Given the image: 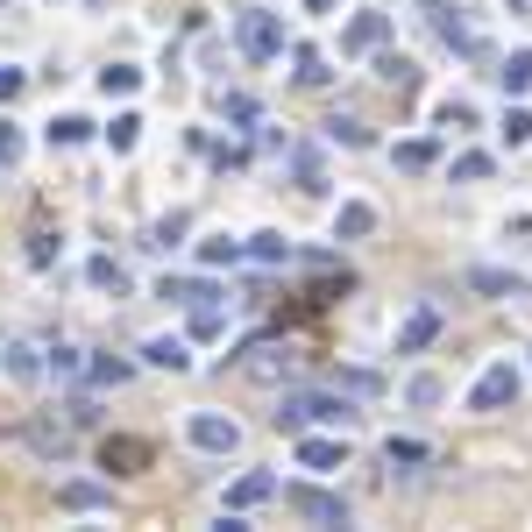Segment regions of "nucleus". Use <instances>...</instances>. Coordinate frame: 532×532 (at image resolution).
Segmentation results:
<instances>
[{
    "label": "nucleus",
    "instance_id": "f257e3e1",
    "mask_svg": "<svg viewBox=\"0 0 532 532\" xmlns=\"http://www.w3.org/2000/svg\"><path fill=\"white\" fill-rule=\"evenodd\" d=\"M320 419H327V426H355L362 412H355L341 391H284V398H277V426H284V433H306V426H320Z\"/></svg>",
    "mask_w": 532,
    "mask_h": 532
},
{
    "label": "nucleus",
    "instance_id": "f03ea898",
    "mask_svg": "<svg viewBox=\"0 0 532 532\" xmlns=\"http://www.w3.org/2000/svg\"><path fill=\"white\" fill-rule=\"evenodd\" d=\"M235 43H242V57H249V64H270V57L284 50V22H277L270 8H249V15L235 22Z\"/></svg>",
    "mask_w": 532,
    "mask_h": 532
},
{
    "label": "nucleus",
    "instance_id": "7ed1b4c3",
    "mask_svg": "<svg viewBox=\"0 0 532 532\" xmlns=\"http://www.w3.org/2000/svg\"><path fill=\"white\" fill-rule=\"evenodd\" d=\"M419 15L433 22V36H440V43H454L462 57H490V43H483V36H469V22H462V8H454V0H426Z\"/></svg>",
    "mask_w": 532,
    "mask_h": 532
},
{
    "label": "nucleus",
    "instance_id": "20e7f679",
    "mask_svg": "<svg viewBox=\"0 0 532 532\" xmlns=\"http://www.w3.org/2000/svg\"><path fill=\"white\" fill-rule=\"evenodd\" d=\"M284 504L306 518V525H348V497H334V490H313V483H291L284 490Z\"/></svg>",
    "mask_w": 532,
    "mask_h": 532
},
{
    "label": "nucleus",
    "instance_id": "39448f33",
    "mask_svg": "<svg viewBox=\"0 0 532 532\" xmlns=\"http://www.w3.org/2000/svg\"><path fill=\"white\" fill-rule=\"evenodd\" d=\"M504 405H518V369L511 362H490L476 376V391H469V412H504Z\"/></svg>",
    "mask_w": 532,
    "mask_h": 532
},
{
    "label": "nucleus",
    "instance_id": "423d86ee",
    "mask_svg": "<svg viewBox=\"0 0 532 532\" xmlns=\"http://www.w3.org/2000/svg\"><path fill=\"white\" fill-rule=\"evenodd\" d=\"M185 440H192L199 454H235V447H242V426L220 419V412H192V419H185Z\"/></svg>",
    "mask_w": 532,
    "mask_h": 532
},
{
    "label": "nucleus",
    "instance_id": "0eeeda50",
    "mask_svg": "<svg viewBox=\"0 0 532 532\" xmlns=\"http://www.w3.org/2000/svg\"><path fill=\"white\" fill-rule=\"evenodd\" d=\"M235 362H242V376H256V384H277V376H291V348H284V341H249Z\"/></svg>",
    "mask_w": 532,
    "mask_h": 532
},
{
    "label": "nucleus",
    "instance_id": "6e6552de",
    "mask_svg": "<svg viewBox=\"0 0 532 532\" xmlns=\"http://www.w3.org/2000/svg\"><path fill=\"white\" fill-rule=\"evenodd\" d=\"M100 462H107L114 476H142V469H149V440H135V433H107V440H100Z\"/></svg>",
    "mask_w": 532,
    "mask_h": 532
},
{
    "label": "nucleus",
    "instance_id": "1a4fd4ad",
    "mask_svg": "<svg viewBox=\"0 0 532 532\" xmlns=\"http://www.w3.org/2000/svg\"><path fill=\"white\" fill-rule=\"evenodd\" d=\"M384 43H391V15H355V22L341 29V50H355V57H362V50H384Z\"/></svg>",
    "mask_w": 532,
    "mask_h": 532
},
{
    "label": "nucleus",
    "instance_id": "9d476101",
    "mask_svg": "<svg viewBox=\"0 0 532 532\" xmlns=\"http://www.w3.org/2000/svg\"><path fill=\"white\" fill-rule=\"evenodd\" d=\"M270 497H277V476H263V469H249V476L227 483V511H256V504H270Z\"/></svg>",
    "mask_w": 532,
    "mask_h": 532
},
{
    "label": "nucleus",
    "instance_id": "9b49d317",
    "mask_svg": "<svg viewBox=\"0 0 532 532\" xmlns=\"http://www.w3.org/2000/svg\"><path fill=\"white\" fill-rule=\"evenodd\" d=\"M426 341H440V313H433V306L405 313V327H398V355H419Z\"/></svg>",
    "mask_w": 532,
    "mask_h": 532
},
{
    "label": "nucleus",
    "instance_id": "f8f14e48",
    "mask_svg": "<svg viewBox=\"0 0 532 532\" xmlns=\"http://www.w3.org/2000/svg\"><path fill=\"white\" fill-rule=\"evenodd\" d=\"M157 298H171V306H213L220 284H206V277H164V284H157Z\"/></svg>",
    "mask_w": 532,
    "mask_h": 532
},
{
    "label": "nucleus",
    "instance_id": "ddd939ff",
    "mask_svg": "<svg viewBox=\"0 0 532 532\" xmlns=\"http://www.w3.org/2000/svg\"><path fill=\"white\" fill-rule=\"evenodd\" d=\"M334 235H341V242H362V235H376V206H369V199H348V206L334 213Z\"/></svg>",
    "mask_w": 532,
    "mask_h": 532
},
{
    "label": "nucleus",
    "instance_id": "4468645a",
    "mask_svg": "<svg viewBox=\"0 0 532 532\" xmlns=\"http://www.w3.org/2000/svg\"><path fill=\"white\" fill-rule=\"evenodd\" d=\"M0 369H8L15 384H36V376H43V348H29V341H8V348H0Z\"/></svg>",
    "mask_w": 532,
    "mask_h": 532
},
{
    "label": "nucleus",
    "instance_id": "2eb2a0df",
    "mask_svg": "<svg viewBox=\"0 0 532 532\" xmlns=\"http://www.w3.org/2000/svg\"><path fill=\"white\" fill-rule=\"evenodd\" d=\"M391 164L419 178V171H433V164H440V142H426V135H412V142H398V149H391Z\"/></svg>",
    "mask_w": 532,
    "mask_h": 532
},
{
    "label": "nucleus",
    "instance_id": "dca6fc26",
    "mask_svg": "<svg viewBox=\"0 0 532 532\" xmlns=\"http://www.w3.org/2000/svg\"><path fill=\"white\" fill-rule=\"evenodd\" d=\"M341 462H348L341 440H298V469H320V476H327V469H341Z\"/></svg>",
    "mask_w": 532,
    "mask_h": 532
},
{
    "label": "nucleus",
    "instance_id": "f3484780",
    "mask_svg": "<svg viewBox=\"0 0 532 532\" xmlns=\"http://www.w3.org/2000/svg\"><path fill=\"white\" fill-rule=\"evenodd\" d=\"M142 362H149V369H171V376H178V369H192V348H185V341H171V334H157V341L142 348Z\"/></svg>",
    "mask_w": 532,
    "mask_h": 532
},
{
    "label": "nucleus",
    "instance_id": "a211bd4d",
    "mask_svg": "<svg viewBox=\"0 0 532 532\" xmlns=\"http://www.w3.org/2000/svg\"><path fill=\"white\" fill-rule=\"evenodd\" d=\"M384 462H391V469H419V462H433V447L412 440V433H391V440H384Z\"/></svg>",
    "mask_w": 532,
    "mask_h": 532
},
{
    "label": "nucleus",
    "instance_id": "6ab92c4d",
    "mask_svg": "<svg viewBox=\"0 0 532 532\" xmlns=\"http://www.w3.org/2000/svg\"><path fill=\"white\" fill-rule=\"evenodd\" d=\"M291 79H298V86H327V57H320L313 43H298V50H291Z\"/></svg>",
    "mask_w": 532,
    "mask_h": 532
},
{
    "label": "nucleus",
    "instance_id": "aec40b11",
    "mask_svg": "<svg viewBox=\"0 0 532 532\" xmlns=\"http://www.w3.org/2000/svg\"><path fill=\"white\" fill-rule=\"evenodd\" d=\"M43 135H50V149H71V142H86V135H93V121H86V114H57Z\"/></svg>",
    "mask_w": 532,
    "mask_h": 532
},
{
    "label": "nucleus",
    "instance_id": "412c9836",
    "mask_svg": "<svg viewBox=\"0 0 532 532\" xmlns=\"http://www.w3.org/2000/svg\"><path fill=\"white\" fill-rule=\"evenodd\" d=\"M57 504H64V511H107V490H100V483H64Z\"/></svg>",
    "mask_w": 532,
    "mask_h": 532
},
{
    "label": "nucleus",
    "instance_id": "4be33fe9",
    "mask_svg": "<svg viewBox=\"0 0 532 532\" xmlns=\"http://www.w3.org/2000/svg\"><path fill=\"white\" fill-rule=\"evenodd\" d=\"M376 79L398 86V93H412V86H419V64H412V57H376Z\"/></svg>",
    "mask_w": 532,
    "mask_h": 532
},
{
    "label": "nucleus",
    "instance_id": "5701e85b",
    "mask_svg": "<svg viewBox=\"0 0 532 532\" xmlns=\"http://www.w3.org/2000/svg\"><path fill=\"white\" fill-rule=\"evenodd\" d=\"M135 86H142V71H135V64H107V71H100V93H107V100H128Z\"/></svg>",
    "mask_w": 532,
    "mask_h": 532
},
{
    "label": "nucleus",
    "instance_id": "b1692460",
    "mask_svg": "<svg viewBox=\"0 0 532 532\" xmlns=\"http://www.w3.org/2000/svg\"><path fill=\"white\" fill-rule=\"evenodd\" d=\"M192 235V213H164L157 227H149V249H171V242H185Z\"/></svg>",
    "mask_w": 532,
    "mask_h": 532
},
{
    "label": "nucleus",
    "instance_id": "393cba45",
    "mask_svg": "<svg viewBox=\"0 0 532 532\" xmlns=\"http://www.w3.org/2000/svg\"><path fill=\"white\" fill-rule=\"evenodd\" d=\"M29 447H36V454H50V462H57V454L71 447V433H64V426H50V419H36V426H29Z\"/></svg>",
    "mask_w": 532,
    "mask_h": 532
},
{
    "label": "nucleus",
    "instance_id": "a878e982",
    "mask_svg": "<svg viewBox=\"0 0 532 532\" xmlns=\"http://www.w3.org/2000/svg\"><path fill=\"white\" fill-rule=\"evenodd\" d=\"M86 277H93V291H128V270H121L114 256H93V263H86Z\"/></svg>",
    "mask_w": 532,
    "mask_h": 532
},
{
    "label": "nucleus",
    "instance_id": "bb28decb",
    "mask_svg": "<svg viewBox=\"0 0 532 532\" xmlns=\"http://www.w3.org/2000/svg\"><path fill=\"white\" fill-rule=\"evenodd\" d=\"M469 284H476V291H490V298H525V284H518V277H504V270H469Z\"/></svg>",
    "mask_w": 532,
    "mask_h": 532
},
{
    "label": "nucleus",
    "instance_id": "cd10ccee",
    "mask_svg": "<svg viewBox=\"0 0 532 532\" xmlns=\"http://www.w3.org/2000/svg\"><path fill=\"white\" fill-rule=\"evenodd\" d=\"M497 79H504V93H525V86H532V50H511Z\"/></svg>",
    "mask_w": 532,
    "mask_h": 532
},
{
    "label": "nucleus",
    "instance_id": "c85d7f7f",
    "mask_svg": "<svg viewBox=\"0 0 532 532\" xmlns=\"http://www.w3.org/2000/svg\"><path fill=\"white\" fill-rule=\"evenodd\" d=\"M334 391H348V398H376L384 384H376L369 369H334Z\"/></svg>",
    "mask_w": 532,
    "mask_h": 532
},
{
    "label": "nucleus",
    "instance_id": "c756f323",
    "mask_svg": "<svg viewBox=\"0 0 532 532\" xmlns=\"http://www.w3.org/2000/svg\"><path fill=\"white\" fill-rule=\"evenodd\" d=\"M242 256H256V263H291V242H284V235H249Z\"/></svg>",
    "mask_w": 532,
    "mask_h": 532
},
{
    "label": "nucleus",
    "instance_id": "7c9ffc66",
    "mask_svg": "<svg viewBox=\"0 0 532 532\" xmlns=\"http://www.w3.org/2000/svg\"><path fill=\"white\" fill-rule=\"evenodd\" d=\"M490 171H497V164L483 157V149H462V157H454V178H462V185H483Z\"/></svg>",
    "mask_w": 532,
    "mask_h": 532
},
{
    "label": "nucleus",
    "instance_id": "2f4dec72",
    "mask_svg": "<svg viewBox=\"0 0 532 532\" xmlns=\"http://www.w3.org/2000/svg\"><path fill=\"white\" fill-rule=\"evenodd\" d=\"M43 355H50V362H43L50 376H86V355H79V348H64V341H57V348H43Z\"/></svg>",
    "mask_w": 532,
    "mask_h": 532
},
{
    "label": "nucleus",
    "instance_id": "473e14b6",
    "mask_svg": "<svg viewBox=\"0 0 532 532\" xmlns=\"http://www.w3.org/2000/svg\"><path fill=\"white\" fill-rule=\"evenodd\" d=\"M220 327H227V313H220V306H192V341H213Z\"/></svg>",
    "mask_w": 532,
    "mask_h": 532
},
{
    "label": "nucleus",
    "instance_id": "72a5a7b5",
    "mask_svg": "<svg viewBox=\"0 0 532 532\" xmlns=\"http://www.w3.org/2000/svg\"><path fill=\"white\" fill-rule=\"evenodd\" d=\"M86 376H93V384H128V362L121 355H100V362H86Z\"/></svg>",
    "mask_w": 532,
    "mask_h": 532
},
{
    "label": "nucleus",
    "instance_id": "f704fd0d",
    "mask_svg": "<svg viewBox=\"0 0 532 532\" xmlns=\"http://www.w3.org/2000/svg\"><path fill=\"white\" fill-rule=\"evenodd\" d=\"M199 256L206 263H242V242L235 235H213V242H199Z\"/></svg>",
    "mask_w": 532,
    "mask_h": 532
},
{
    "label": "nucleus",
    "instance_id": "c9c22d12",
    "mask_svg": "<svg viewBox=\"0 0 532 532\" xmlns=\"http://www.w3.org/2000/svg\"><path fill=\"white\" fill-rule=\"evenodd\" d=\"M135 135H142V114H114L107 142H114V149H135Z\"/></svg>",
    "mask_w": 532,
    "mask_h": 532
},
{
    "label": "nucleus",
    "instance_id": "e433bc0d",
    "mask_svg": "<svg viewBox=\"0 0 532 532\" xmlns=\"http://www.w3.org/2000/svg\"><path fill=\"white\" fill-rule=\"evenodd\" d=\"M327 135H334V142H348V149H362V142H369V128H362V121H348V114H334V121H327Z\"/></svg>",
    "mask_w": 532,
    "mask_h": 532
},
{
    "label": "nucleus",
    "instance_id": "4c0bfd02",
    "mask_svg": "<svg viewBox=\"0 0 532 532\" xmlns=\"http://www.w3.org/2000/svg\"><path fill=\"white\" fill-rule=\"evenodd\" d=\"M504 142H511V149H525V142H532V114H525V107H511V114H504Z\"/></svg>",
    "mask_w": 532,
    "mask_h": 532
},
{
    "label": "nucleus",
    "instance_id": "58836bf2",
    "mask_svg": "<svg viewBox=\"0 0 532 532\" xmlns=\"http://www.w3.org/2000/svg\"><path fill=\"white\" fill-rule=\"evenodd\" d=\"M440 128H476V107L469 100H440Z\"/></svg>",
    "mask_w": 532,
    "mask_h": 532
},
{
    "label": "nucleus",
    "instance_id": "ea45409f",
    "mask_svg": "<svg viewBox=\"0 0 532 532\" xmlns=\"http://www.w3.org/2000/svg\"><path fill=\"white\" fill-rule=\"evenodd\" d=\"M0 164H22V128L0 121Z\"/></svg>",
    "mask_w": 532,
    "mask_h": 532
},
{
    "label": "nucleus",
    "instance_id": "a19ab883",
    "mask_svg": "<svg viewBox=\"0 0 532 532\" xmlns=\"http://www.w3.org/2000/svg\"><path fill=\"white\" fill-rule=\"evenodd\" d=\"M220 114H227V121H256V100H242V93H227V100H220Z\"/></svg>",
    "mask_w": 532,
    "mask_h": 532
},
{
    "label": "nucleus",
    "instance_id": "79ce46f5",
    "mask_svg": "<svg viewBox=\"0 0 532 532\" xmlns=\"http://www.w3.org/2000/svg\"><path fill=\"white\" fill-rule=\"evenodd\" d=\"M412 405H440V384H433V376H412Z\"/></svg>",
    "mask_w": 532,
    "mask_h": 532
},
{
    "label": "nucleus",
    "instance_id": "37998d69",
    "mask_svg": "<svg viewBox=\"0 0 532 532\" xmlns=\"http://www.w3.org/2000/svg\"><path fill=\"white\" fill-rule=\"evenodd\" d=\"M15 93H22V71H15V64H0V107H8Z\"/></svg>",
    "mask_w": 532,
    "mask_h": 532
},
{
    "label": "nucleus",
    "instance_id": "c03bdc74",
    "mask_svg": "<svg viewBox=\"0 0 532 532\" xmlns=\"http://www.w3.org/2000/svg\"><path fill=\"white\" fill-rule=\"evenodd\" d=\"M57 256V235H29V263H50Z\"/></svg>",
    "mask_w": 532,
    "mask_h": 532
},
{
    "label": "nucleus",
    "instance_id": "a18cd8bd",
    "mask_svg": "<svg viewBox=\"0 0 532 532\" xmlns=\"http://www.w3.org/2000/svg\"><path fill=\"white\" fill-rule=\"evenodd\" d=\"M341 8V0H306V15H334Z\"/></svg>",
    "mask_w": 532,
    "mask_h": 532
}]
</instances>
